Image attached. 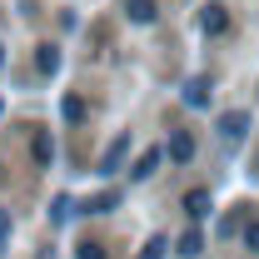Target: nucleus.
I'll return each mask as SVG.
<instances>
[{
    "label": "nucleus",
    "mask_w": 259,
    "mask_h": 259,
    "mask_svg": "<svg viewBox=\"0 0 259 259\" xmlns=\"http://www.w3.org/2000/svg\"><path fill=\"white\" fill-rule=\"evenodd\" d=\"M75 259H105V249H100V244H80V254Z\"/></svg>",
    "instance_id": "nucleus-15"
},
{
    "label": "nucleus",
    "mask_w": 259,
    "mask_h": 259,
    "mask_svg": "<svg viewBox=\"0 0 259 259\" xmlns=\"http://www.w3.org/2000/svg\"><path fill=\"white\" fill-rule=\"evenodd\" d=\"M164 155H169V150H145V155H140V164H135V180H150V175H155V164H160Z\"/></svg>",
    "instance_id": "nucleus-8"
},
{
    "label": "nucleus",
    "mask_w": 259,
    "mask_h": 259,
    "mask_svg": "<svg viewBox=\"0 0 259 259\" xmlns=\"http://www.w3.org/2000/svg\"><path fill=\"white\" fill-rule=\"evenodd\" d=\"M125 155H130V135H120V140L105 150V164H100V169H105V175H110V169H120V160H125Z\"/></svg>",
    "instance_id": "nucleus-6"
},
{
    "label": "nucleus",
    "mask_w": 259,
    "mask_h": 259,
    "mask_svg": "<svg viewBox=\"0 0 259 259\" xmlns=\"http://www.w3.org/2000/svg\"><path fill=\"white\" fill-rule=\"evenodd\" d=\"M125 10H130L135 25H150L155 20V0H125Z\"/></svg>",
    "instance_id": "nucleus-7"
},
{
    "label": "nucleus",
    "mask_w": 259,
    "mask_h": 259,
    "mask_svg": "<svg viewBox=\"0 0 259 259\" xmlns=\"http://www.w3.org/2000/svg\"><path fill=\"white\" fill-rule=\"evenodd\" d=\"M35 65H40V70H55V65H60V50H55V45H40Z\"/></svg>",
    "instance_id": "nucleus-12"
},
{
    "label": "nucleus",
    "mask_w": 259,
    "mask_h": 259,
    "mask_svg": "<svg viewBox=\"0 0 259 259\" xmlns=\"http://www.w3.org/2000/svg\"><path fill=\"white\" fill-rule=\"evenodd\" d=\"M60 115H65V120H70V125H80V120H85V100H80V95H65Z\"/></svg>",
    "instance_id": "nucleus-9"
},
{
    "label": "nucleus",
    "mask_w": 259,
    "mask_h": 259,
    "mask_svg": "<svg viewBox=\"0 0 259 259\" xmlns=\"http://www.w3.org/2000/svg\"><path fill=\"white\" fill-rule=\"evenodd\" d=\"M0 65H5V55H0Z\"/></svg>",
    "instance_id": "nucleus-17"
},
{
    "label": "nucleus",
    "mask_w": 259,
    "mask_h": 259,
    "mask_svg": "<svg viewBox=\"0 0 259 259\" xmlns=\"http://www.w3.org/2000/svg\"><path fill=\"white\" fill-rule=\"evenodd\" d=\"M115 204H120V194H115V190H105V194H95V199H90L85 209H90V214H110Z\"/></svg>",
    "instance_id": "nucleus-10"
},
{
    "label": "nucleus",
    "mask_w": 259,
    "mask_h": 259,
    "mask_svg": "<svg viewBox=\"0 0 259 259\" xmlns=\"http://www.w3.org/2000/svg\"><path fill=\"white\" fill-rule=\"evenodd\" d=\"M209 209H214V199H209V190H190V194H185V214H190V220H204Z\"/></svg>",
    "instance_id": "nucleus-2"
},
{
    "label": "nucleus",
    "mask_w": 259,
    "mask_h": 259,
    "mask_svg": "<svg viewBox=\"0 0 259 259\" xmlns=\"http://www.w3.org/2000/svg\"><path fill=\"white\" fill-rule=\"evenodd\" d=\"M5 239H10V214L0 209V244H5Z\"/></svg>",
    "instance_id": "nucleus-16"
},
{
    "label": "nucleus",
    "mask_w": 259,
    "mask_h": 259,
    "mask_svg": "<svg viewBox=\"0 0 259 259\" xmlns=\"http://www.w3.org/2000/svg\"><path fill=\"white\" fill-rule=\"evenodd\" d=\"M209 100V80H190L185 85V105H204Z\"/></svg>",
    "instance_id": "nucleus-11"
},
{
    "label": "nucleus",
    "mask_w": 259,
    "mask_h": 259,
    "mask_svg": "<svg viewBox=\"0 0 259 259\" xmlns=\"http://www.w3.org/2000/svg\"><path fill=\"white\" fill-rule=\"evenodd\" d=\"M30 155H35V164H50V160H55V140H50L45 130H35V140H30Z\"/></svg>",
    "instance_id": "nucleus-4"
},
{
    "label": "nucleus",
    "mask_w": 259,
    "mask_h": 259,
    "mask_svg": "<svg viewBox=\"0 0 259 259\" xmlns=\"http://www.w3.org/2000/svg\"><path fill=\"white\" fill-rule=\"evenodd\" d=\"M199 25H204V35H225V30H229V15H225V5H209V10L199 15Z\"/></svg>",
    "instance_id": "nucleus-3"
},
{
    "label": "nucleus",
    "mask_w": 259,
    "mask_h": 259,
    "mask_svg": "<svg viewBox=\"0 0 259 259\" xmlns=\"http://www.w3.org/2000/svg\"><path fill=\"white\" fill-rule=\"evenodd\" d=\"M164 249H169V244H164L160 234H155V239H150V244H145V249H140V259H164Z\"/></svg>",
    "instance_id": "nucleus-14"
},
{
    "label": "nucleus",
    "mask_w": 259,
    "mask_h": 259,
    "mask_svg": "<svg viewBox=\"0 0 259 259\" xmlns=\"http://www.w3.org/2000/svg\"><path fill=\"white\" fill-rule=\"evenodd\" d=\"M244 125H249V115H239V110L220 115V135H225V140H239V135H244Z\"/></svg>",
    "instance_id": "nucleus-5"
},
{
    "label": "nucleus",
    "mask_w": 259,
    "mask_h": 259,
    "mask_svg": "<svg viewBox=\"0 0 259 259\" xmlns=\"http://www.w3.org/2000/svg\"><path fill=\"white\" fill-rule=\"evenodd\" d=\"M199 249H204V234H199V229H190V234L180 239V254H199Z\"/></svg>",
    "instance_id": "nucleus-13"
},
{
    "label": "nucleus",
    "mask_w": 259,
    "mask_h": 259,
    "mask_svg": "<svg viewBox=\"0 0 259 259\" xmlns=\"http://www.w3.org/2000/svg\"><path fill=\"white\" fill-rule=\"evenodd\" d=\"M164 150H169V160H175V164H185V160H194V135H190V130H175V135H169V145H164Z\"/></svg>",
    "instance_id": "nucleus-1"
}]
</instances>
